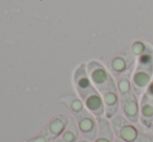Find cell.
Segmentation results:
<instances>
[{"label":"cell","mask_w":153,"mask_h":142,"mask_svg":"<svg viewBox=\"0 0 153 142\" xmlns=\"http://www.w3.org/2000/svg\"><path fill=\"white\" fill-rule=\"evenodd\" d=\"M120 106H121L123 115L132 123H137L140 120V104L137 95L134 92L120 96Z\"/></svg>","instance_id":"52a82bcc"},{"label":"cell","mask_w":153,"mask_h":142,"mask_svg":"<svg viewBox=\"0 0 153 142\" xmlns=\"http://www.w3.org/2000/svg\"><path fill=\"white\" fill-rule=\"evenodd\" d=\"M153 74V66L137 64V69L131 76L132 89L137 95H143L150 85Z\"/></svg>","instance_id":"5b68a950"},{"label":"cell","mask_w":153,"mask_h":142,"mask_svg":"<svg viewBox=\"0 0 153 142\" xmlns=\"http://www.w3.org/2000/svg\"><path fill=\"white\" fill-rule=\"evenodd\" d=\"M140 121L146 129H149L153 123V100L146 94H143L140 104Z\"/></svg>","instance_id":"30bf717a"},{"label":"cell","mask_w":153,"mask_h":142,"mask_svg":"<svg viewBox=\"0 0 153 142\" xmlns=\"http://www.w3.org/2000/svg\"><path fill=\"white\" fill-rule=\"evenodd\" d=\"M114 142H124V141L120 140V139H118V138H115V141H114Z\"/></svg>","instance_id":"e0dca14e"},{"label":"cell","mask_w":153,"mask_h":142,"mask_svg":"<svg viewBox=\"0 0 153 142\" xmlns=\"http://www.w3.org/2000/svg\"><path fill=\"white\" fill-rule=\"evenodd\" d=\"M75 118L77 120L79 132H81L82 136L87 140H95L98 135V122L97 118L90 113L87 109L81 111L80 113L75 114Z\"/></svg>","instance_id":"277c9868"},{"label":"cell","mask_w":153,"mask_h":142,"mask_svg":"<svg viewBox=\"0 0 153 142\" xmlns=\"http://www.w3.org/2000/svg\"><path fill=\"white\" fill-rule=\"evenodd\" d=\"M87 70L93 85L95 86L102 98L119 94L117 83L114 79L111 73L98 61H91L87 64Z\"/></svg>","instance_id":"7a4b0ae2"},{"label":"cell","mask_w":153,"mask_h":142,"mask_svg":"<svg viewBox=\"0 0 153 142\" xmlns=\"http://www.w3.org/2000/svg\"><path fill=\"white\" fill-rule=\"evenodd\" d=\"M98 122V135L94 142H114L115 141V133L111 126V120L105 116L96 117Z\"/></svg>","instance_id":"9c48e42d"},{"label":"cell","mask_w":153,"mask_h":142,"mask_svg":"<svg viewBox=\"0 0 153 142\" xmlns=\"http://www.w3.org/2000/svg\"><path fill=\"white\" fill-rule=\"evenodd\" d=\"M79 136V129L73 118H69L68 124L62 132V139L64 142H77Z\"/></svg>","instance_id":"7c38bea8"},{"label":"cell","mask_w":153,"mask_h":142,"mask_svg":"<svg viewBox=\"0 0 153 142\" xmlns=\"http://www.w3.org/2000/svg\"><path fill=\"white\" fill-rule=\"evenodd\" d=\"M54 142H64V141H62V139L61 138V139H57V140H55Z\"/></svg>","instance_id":"ac0fdd59"},{"label":"cell","mask_w":153,"mask_h":142,"mask_svg":"<svg viewBox=\"0 0 153 142\" xmlns=\"http://www.w3.org/2000/svg\"><path fill=\"white\" fill-rule=\"evenodd\" d=\"M130 51L134 57L140 58L142 55L148 51L147 45L143 41H134L130 46Z\"/></svg>","instance_id":"5bb4252c"},{"label":"cell","mask_w":153,"mask_h":142,"mask_svg":"<svg viewBox=\"0 0 153 142\" xmlns=\"http://www.w3.org/2000/svg\"><path fill=\"white\" fill-rule=\"evenodd\" d=\"M77 142H90L89 140H79V141H77Z\"/></svg>","instance_id":"d6986e66"},{"label":"cell","mask_w":153,"mask_h":142,"mask_svg":"<svg viewBox=\"0 0 153 142\" xmlns=\"http://www.w3.org/2000/svg\"><path fill=\"white\" fill-rule=\"evenodd\" d=\"M134 63V55L131 53L130 48L125 49L119 55L113 58L109 62V69L114 75L122 74L131 68Z\"/></svg>","instance_id":"ba28073f"},{"label":"cell","mask_w":153,"mask_h":142,"mask_svg":"<svg viewBox=\"0 0 153 142\" xmlns=\"http://www.w3.org/2000/svg\"><path fill=\"white\" fill-rule=\"evenodd\" d=\"M69 118L67 116L57 115L56 117H53L52 119L49 121L48 126L44 130V132L38 137V138L33 139L31 141H25V142H49L53 139L56 138L59 135H61L66 129L67 124H68Z\"/></svg>","instance_id":"8992f818"},{"label":"cell","mask_w":153,"mask_h":142,"mask_svg":"<svg viewBox=\"0 0 153 142\" xmlns=\"http://www.w3.org/2000/svg\"><path fill=\"white\" fill-rule=\"evenodd\" d=\"M62 102L74 113V115L77 113H80L81 111H83V110L85 109V106L82 100L75 97V96H73V95L65 96V97L62 98Z\"/></svg>","instance_id":"4fadbf2b"},{"label":"cell","mask_w":153,"mask_h":142,"mask_svg":"<svg viewBox=\"0 0 153 142\" xmlns=\"http://www.w3.org/2000/svg\"><path fill=\"white\" fill-rule=\"evenodd\" d=\"M147 133H148V135H149L150 137H153V123H152V126H150L149 129H147Z\"/></svg>","instance_id":"2e32d148"},{"label":"cell","mask_w":153,"mask_h":142,"mask_svg":"<svg viewBox=\"0 0 153 142\" xmlns=\"http://www.w3.org/2000/svg\"><path fill=\"white\" fill-rule=\"evenodd\" d=\"M116 138L124 142H152L153 139L147 138L146 140H141V133L135 123L129 121L125 116L116 115L111 119Z\"/></svg>","instance_id":"3957f363"},{"label":"cell","mask_w":153,"mask_h":142,"mask_svg":"<svg viewBox=\"0 0 153 142\" xmlns=\"http://www.w3.org/2000/svg\"><path fill=\"white\" fill-rule=\"evenodd\" d=\"M74 84L77 93L85 106V109L92 113L95 117L105 115V106L103 98L98 90L93 85L88 74L87 65L81 64L74 73Z\"/></svg>","instance_id":"6da1fadb"},{"label":"cell","mask_w":153,"mask_h":142,"mask_svg":"<svg viewBox=\"0 0 153 142\" xmlns=\"http://www.w3.org/2000/svg\"><path fill=\"white\" fill-rule=\"evenodd\" d=\"M131 70H127L126 72L117 76V88L120 96H124L126 94L133 91L132 84H131Z\"/></svg>","instance_id":"8fae6325"},{"label":"cell","mask_w":153,"mask_h":142,"mask_svg":"<svg viewBox=\"0 0 153 142\" xmlns=\"http://www.w3.org/2000/svg\"><path fill=\"white\" fill-rule=\"evenodd\" d=\"M144 94H146L150 99L153 100V81H151V83H150V85L148 86L147 90H146V92Z\"/></svg>","instance_id":"9a60e30c"}]
</instances>
